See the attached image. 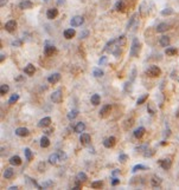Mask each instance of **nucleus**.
I'll use <instances>...</instances> for the list:
<instances>
[{
	"label": "nucleus",
	"instance_id": "nucleus-1",
	"mask_svg": "<svg viewBox=\"0 0 179 190\" xmlns=\"http://www.w3.org/2000/svg\"><path fill=\"white\" fill-rule=\"evenodd\" d=\"M140 51H141V44L139 43L138 38H134L133 39V43H132V47H131L129 54H131V57H138L139 53H140Z\"/></svg>",
	"mask_w": 179,
	"mask_h": 190
},
{
	"label": "nucleus",
	"instance_id": "nucleus-2",
	"mask_svg": "<svg viewBox=\"0 0 179 190\" xmlns=\"http://www.w3.org/2000/svg\"><path fill=\"white\" fill-rule=\"evenodd\" d=\"M160 73H161V70H160L158 66H156V65L148 66V69L146 70V76H148V77L156 78V77H159Z\"/></svg>",
	"mask_w": 179,
	"mask_h": 190
},
{
	"label": "nucleus",
	"instance_id": "nucleus-3",
	"mask_svg": "<svg viewBox=\"0 0 179 190\" xmlns=\"http://www.w3.org/2000/svg\"><path fill=\"white\" fill-rule=\"evenodd\" d=\"M84 23V18L82 15H75L71 20H70V25L72 27H78V26H82Z\"/></svg>",
	"mask_w": 179,
	"mask_h": 190
},
{
	"label": "nucleus",
	"instance_id": "nucleus-4",
	"mask_svg": "<svg viewBox=\"0 0 179 190\" xmlns=\"http://www.w3.org/2000/svg\"><path fill=\"white\" fill-rule=\"evenodd\" d=\"M63 99V94H62V91L61 90H56L52 94H51V101L53 103H61Z\"/></svg>",
	"mask_w": 179,
	"mask_h": 190
},
{
	"label": "nucleus",
	"instance_id": "nucleus-5",
	"mask_svg": "<svg viewBox=\"0 0 179 190\" xmlns=\"http://www.w3.org/2000/svg\"><path fill=\"white\" fill-rule=\"evenodd\" d=\"M17 28V23L16 20H9L6 24H5V30L7 31L9 33H13Z\"/></svg>",
	"mask_w": 179,
	"mask_h": 190
},
{
	"label": "nucleus",
	"instance_id": "nucleus-6",
	"mask_svg": "<svg viewBox=\"0 0 179 190\" xmlns=\"http://www.w3.org/2000/svg\"><path fill=\"white\" fill-rule=\"evenodd\" d=\"M158 164L164 169V170H168L172 165V161L170 158H165V160H159L158 161Z\"/></svg>",
	"mask_w": 179,
	"mask_h": 190
},
{
	"label": "nucleus",
	"instance_id": "nucleus-7",
	"mask_svg": "<svg viewBox=\"0 0 179 190\" xmlns=\"http://www.w3.org/2000/svg\"><path fill=\"white\" fill-rule=\"evenodd\" d=\"M116 144V138L114 137V136H110V137H108V138H106L104 141H103V146L104 148H113L114 145Z\"/></svg>",
	"mask_w": 179,
	"mask_h": 190
},
{
	"label": "nucleus",
	"instance_id": "nucleus-8",
	"mask_svg": "<svg viewBox=\"0 0 179 190\" xmlns=\"http://www.w3.org/2000/svg\"><path fill=\"white\" fill-rule=\"evenodd\" d=\"M56 52V47L53 46V45H50V44H45V47H44V54L46 56V57H50V56H52L53 53Z\"/></svg>",
	"mask_w": 179,
	"mask_h": 190
},
{
	"label": "nucleus",
	"instance_id": "nucleus-9",
	"mask_svg": "<svg viewBox=\"0 0 179 190\" xmlns=\"http://www.w3.org/2000/svg\"><path fill=\"white\" fill-rule=\"evenodd\" d=\"M112 104H107V105H104L101 110H100V117H107L109 113H110V111H112Z\"/></svg>",
	"mask_w": 179,
	"mask_h": 190
},
{
	"label": "nucleus",
	"instance_id": "nucleus-10",
	"mask_svg": "<svg viewBox=\"0 0 179 190\" xmlns=\"http://www.w3.org/2000/svg\"><path fill=\"white\" fill-rule=\"evenodd\" d=\"M32 6H33V4L31 3V0H23L19 4L20 10H28V8H32Z\"/></svg>",
	"mask_w": 179,
	"mask_h": 190
},
{
	"label": "nucleus",
	"instance_id": "nucleus-11",
	"mask_svg": "<svg viewBox=\"0 0 179 190\" xmlns=\"http://www.w3.org/2000/svg\"><path fill=\"white\" fill-rule=\"evenodd\" d=\"M57 15H58V10H57V8H55V7L49 8V10H48V12H46V17H48V19H50V20L55 19Z\"/></svg>",
	"mask_w": 179,
	"mask_h": 190
},
{
	"label": "nucleus",
	"instance_id": "nucleus-12",
	"mask_svg": "<svg viewBox=\"0 0 179 190\" xmlns=\"http://www.w3.org/2000/svg\"><path fill=\"white\" fill-rule=\"evenodd\" d=\"M24 72H25L27 76H32V75H35V72H36V68H35V65H32V64H27V65L24 68Z\"/></svg>",
	"mask_w": 179,
	"mask_h": 190
},
{
	"label": "nucleus",
	"instance_id": "nucleus-13",
	"mask_svg": "<svg viewBox=\"0 0 179 190\" xmlns=\"http://www.w3.org/2000/svg\"><path fill=\"white\" fill-rule=\"evenodd\" d=\"M59 80H61V75H59V73H52V75L49 76V78H48V82H49L50 84H56V83H58Z\"/></svg>",
	"mask_w": 179,
	"mask_h": 190
},
{
	"label": "nucleus",
	"instance_id": "nucleus-14",
	"mask_svg": "<svg viewBox=\"0 0 179 190\" xmlns=\"http://www.w3.org/2000/svg\"><path fill=\"white\" fill-rule=\"evenodd\" d=\"M80 141H81V143L83 145H88L89 143L92 142V137H90V135H88V134H82L81 137H80Z\"/></svg>",
	"mask_w": 179,
	"mask_h": 190
},
{
	"label": "nucleus",
	"instance_id": "nucleus-15",
	"mask_svg": "<svg viewBox=\"0 0 179 190\" xmlns=\"http://www.w3.org/2000/svg\"><path fill=\"white\" fill-rule=\"evenodd\" d=\"M161 178L159 177V176H157V175H154L152 178H151V185L153 186V188H158V186H160V184H161Z\"/></svg>",
	"mask_w": 179,
	"mask_h": 190
},
{
	"label": "nucleus",
	"instance_id": "nucleus-16",
	"mask_svg": "<svg viewBox=\"0 0 179 190\" xmlns=\"http://www.w3.org/2000/svg\"><path fill=\"white\" fill-rule=\"evenodd\" d=\"M50 124H51V118L50 117H44L43 119L39 120L38 126L39 128H46V126H49Z\"/></svg>",
	"mask_w": 179,
	"mask_h": 190
},
{
	"label": "nucleus",
	"instance_id": "nucleus-17",
	"mask_svg": "<svg viewBox=\"0 0 179 190\" xmlns=\"http://www.w3.org/2000/svg\"><path fill=\"white\" fill-rule=\"evenodd\" d=\"M168 28H170V25H168V24H166V23H160V24L157 26V32L164 33V32H166Z\"/></svg>",
	"mask_w": 179,
	"mask_h": 190
},
{
	"label": "nucleus",
	"instance_id": "nucleus-18",
	"mask_svg": "<svg viewBox=\"0 0 179 190\" xmlns=\"http://www.w3.org/2000/svg\"><path fill=\"white\" fill-rule=\"evenodd\" d=\"M63 36H64L65 39H71V38H74V37H75V30H74V28H68V30H65L64 32H63Z\"/></svg>",
	"mask_w": 179,
	"mask_h": 190
},
{
	"label": "nucleus",
	"instance_id": "nucleus-19",
	"mask_svg": "<svg viewBox=\"0 0 179 190\" xmlns=\"http://www.w3.org/2000/svg\"><path fill=\"white\" fill-rule=\"evenodd\" d=\"M28 129H26V128H18L17 130H16V135L17 136H19V137H25V136H27L28 135Z\"/></svg>",
	"mask_w": 179,
	"mask_h": 190
},
{
	"label": "nucleus",
	"instance_id": "nucleus-20",
	"mask_svg": "<svg viewBox=\"0 0 179 190\" xmlns=\"http://www.w3.org/2000/svg\"><path fill=\"white\" fill-rule=\"evenodd\" d=\"M145 132H146V129L143 128V126H140V128H138V129L134 131V137H135V138H141V137H143Z\"/></svg>",
	"mask_w": 179,
	"mask_h": 190
},
{
	"label": "nucleus",
	"instance_id": "nucleus-21",
	"mask_svg": "<svg viewBox=\"0 0 179 190\" xmlns=\"http://www.w3.org/2000/svg\"><path fill=\"white\" fill-rule=\"evenodd\" d=\"M10 163L12 165H20L21 164V158L18 156V155H14L10 158Z\"/></svg>",
	"mask_w": 179,
	"mask_h": 190
},
{
	"label": "nucleus",
	"instance_id": "nucleus-22",
	"mask_svg": "<svg viewBox=\"0 0 179 190\" xmlns=\"http://www.w3.org/2000/svg\"><path fill=\"white\" fill-rule=\"evenodd\" d=\"M159 44H160L163 47H167V46L170 45V37H167V36H163V37H160V39H159Z\"/></svg>",
	"mask_w": 179,
	"mask_h": 190
},
{
	"label": "nucleus",
	"instance_id": "nucleus-23",
	"mask_svg": "<svg viewBox=\"0 0 179 190\" xmlns=\"http://www.w3.org/2000/svg\"><path fill=\"white\" fill-rule=\"evenodd\" d=\"M115 10L119 11V12H124V11L126 10V5H125V3H124V0H119V1L116 3Z\"/></svg>",
	"mask_w": 179,
	"mask_h": 190
},
{
	"label": "nucleus",
	"instance_id": "nucleus-24",
	"mask_svg": "<svg viewBox=\"0 0 179 190\" xmlns=\"http://www.w3.org/2000/svg\"><path fill=\"white\" fill-rule=\"evenodd\" d=\"M84 129H85V124H84L83 122H80V123H77V124H76V126H75L74 131H75V132H77V134H81V132H83V131H84Z\"/></svg>",
	"mask_w": 179,
	"mask_h": 190
},
{
	"label": "nucleus",
	"instance_id": "nucleus-25",
	"mask_svg": "<svg viewBox=\"0 0 179 190\" xmlns=\"http://www.w3.org/2000/svg\"><path fill=\"white\" fill-rule=\"evenodd\" d=\"M90 102H92V104L93 105H99L100 103H101V97H100V94H97V93H95V94H93L92 96V98H90Z\"/></svg>",
	"mask_w": 179,
	"mask_h": 190
},
{
	"label": "nucleus",
	"instance_id": "nucleus-26",
	"mask_svg": "<svg viewBox=\"0 0 179 190\" xmlns=\"http://www.w3.org/2000/svg\"><path fill=\"white\" fill-rule=\"evenodd\" d=\"M58 161H59V156H58V153H52V155H50V157H49V163H50V164L55 165Z\"/></svg>",
	"mask_w": 179,
	"mask_h": 190
},
{
	"label": "nucleus",
	"instance_id": "nucleus-27",
	"mask_svg": "<svg viewBox=\"0 0 179 190\" xmlns=\"http://www.w3.org/2000/svg\"><path fill=\"white\" fill-rule=\"evenodd\" d=\"M13 176H14V170H13L12 168H7V169L4 171V177H5L6 179L12 178Z\"/></svg>",
	"mask_w": 179,
	"mask_h": 190
},
{
	"label": "nucleus",
	"instance_id": "nucleus-28",
	"mask_svg": "<svg viewBox=\"0 0 179 190\" xmlns=\"http://www.w3.org/2000/svg\"><path fill=\"white\" fill-rule=\"evenodd\" d=\"M115 43H116V45L117 46H120V47H122L125 44H126V36L125 34H122V36H120L116 40H115Z\"/></svg>",
	"mask_w": 179,
	"mask_h": 190
},
{
	"label": "nucleus",
	"instance_id": "nucleus-29",
	"mask_svg": "<svg viewBox=\"0 0 179 190\" xmlns=\"http://www.w3.org/2000/svg\"><path fill=\"white\" fill-rule=\"evenodd\" d=\"M49 145H50V139H49V137L43 136V137L40 138V146H42V148H48Z\"/></svg>",
	"mask_w": 179,
	"mask_h": 190
},
{
	"label": "nucleus",
	"instance_id": "nucleus-30",
	"mask_svg": "<svg viewBox=\"0 0 179 190\" xmlns=\"http://www.w3.org/2000/svg\"><path fill=\"white\" fill-rule=\"evenodd\" d=\"M165 53H166L167 56L172 57V56H175V54L178 53V50H177L175 47H167V49L165 50Z\"/></svg>",
	"mask_w": 179,
	"mask_h": 190
},
{
	"label": "nucleus",
	"instance_id": "nucleus-31",
	"mask_svg": "<svg viewBox=\"0 0 179 190\" xmlns=\"http://www.w3.org/2000/svg\"><path fill=\"white\" fill-rule=\"evenodd\" d=\"M24 152H25V157H26V160H27L28 162H30V161H32V158H33V153H32L31 149L26 148V149L24 150Z\"/></svg>",
	"mask_w": 179,
	"mask_h": 190
},
{
	"label": "nucleus",
	"instance_id": "nucleus-32",
	"mask_svg": "<svg viewBox=\"0 0 179 190\" xmlns=\"http://www.w3.org/2000/svg\"><path fill=\"white\" fill-rule=\"evenodd\" d=\"M147 169H148V168H147L146 165H143V164H136V165L133 167L132 172L134 174V172H136V171H139V170H147Z\"/></svg>",
	"mask_w": 179,
	"mask_h": 190
},
{
	"label": "nucleus",
	"instance_id": "nucleus-33",
	"mask_svg": "<svg viewBox=\"0 0 179 190\" xmlns=\"http://www.w3.org/2000/svg\"><path fill=\"white\" fill-rule=\"evenodd\" d=\"M77 116H78V110H71V111L68 113V118H69L70 120H74Z\"/></svg>",
	"mask_w": 179,
	"mask_h": 190
},
{
	"label": "nucleus",
	"instance_id": "nucleus-34",
	"mask_svg": "<svg viewBox=\"0 0 179 190\" xmlns=\"http://www.w3.org/2000/svg\"><path fill=\"white\" fill-rule=\"evenodd\" d=\"M9 90H10L9 85H6V84H3L1 86H0V94H1V96H4V94H6V93L9 92Z\"/></svg>",
	"mask_w": 179,
	"mask_h": 190
},
{
	"label": "nucleus",
	"instance_id": "nucleus-35",
	"mask_svg": "<svg viewBox=\"0 0 179 190\" xmlns=\"http://www.w3.org/2000/svg\"><path fill=\"white\" fill-rule=\"evenodd\" d=\"M148 98V94L147 93H145V94H142L141 97H139V99L136 101V105H141V104H143L145 102H146V99Z\"/></svg>",
	"mask_w": 179,
	"mask_h": 190
},
{
	"label": "nucleus",
	"instance_id": "nucleus-36",
	"mask_svg": "<svg viewBox=\"0 0 179 190\" xmlns=\"http://www.w3.org/2000/svg\"><path fill=\"white\" fill-rule=\"evenodd\" d=\"M93 75H94V77H96V78H101L102 76H103V71L101 70V69H94L93 70Z\"/></svg>",
	"mask_w": 179,
	"mask_h": 190
},
{
	"label": "nucleus",
	"instance_id": "nucleus-37",
	"mask_svg": "<svg viewBox=\"0 0 179 190\" xmlns=\"http://www.w3.org/2000/svg\"><path fill=\"white\" fill-rule=\"evenodd\" d=\"M18 99H19V94H18V93H13L12 96L10 97V99H9V103H10V104H14Z\"/></svg>",
	"mask_w": 179,
	"mask_h": 190
},
{
	"label": "nucleus",
	"instance_id": "nucleus-38",
	"mask_svg": "<svg viewBox=\"0 0 179 190\" xmlns=\"http://www.w3.org/2000/svg\"><path fill=\"white\" fill-rule=\"evenodd\" d=\"M127 161H128V156L126 153H120V155H119V162H120V163H125Z\"/></svg>",
	"mask_w": 179,
	"mask_h": 190
},
{
	"label": "nucleus",
	"instance_id": "nucleus-39",
	"mask_svg": "<svg viewBox=\"0 0 179 190\" xmlns=\"http://www.w3.org/2000/svg\"><path fill=\"white\" fill-rule=\"evenodd\" d=\"M87 178H88V176H87V174H84V172H80V174L77 175V179H78L80 182H85Z\"/></svg>",
	"mask_w": 179,
	"mask_h": 190
},
{
	"label": "nucleus",
	"instance_id": "nucleus-40",
	"mask_svg": "<svg viewBox=\"0 0 179 190\" xmlns=\"http://www.w3.org/2000/svg\"><path fill=\"white\" fill-rule=\"evenodd\" d=\"M102 185H103V182H102V181H95V182L92 183V186H93L94 189H100Z\"/></svg>",
	"mask_w": 179,
	"mask_h": 190
},
{
	"label": "nucleus",
	"instance_id": "nucleus-41",
	"mask_svg": "<svg viewBox=\"0 0 179 190\" xmlns=\"http://www.w3.org/2000/svg\"><path fill=\"white\" fill-rule=\"evenodd\" d=\"M147 110H148V112H150V115H152V116H154V115H156V110H154V106H153V104H152V103L148 104Z\"/></svg>",
	"mask_w": 179,
	"mask_h": 190
},
{
	"label": "nucleus",
	"instance_id": "nucleus-42",
	"mask_svg": "<svg viewBox=\"0 0 179 190\" xmlns=\"http://www.w3.org/2000/svg\"><path fill=\"white\" fill-rule=\"evenodd\" d=\"M173 13V10L172 8H165V10H163L161 11V15H170V14H172Z\"/></svg>",
	"mask_w": 179,
	"mask_h": 190
},
{
	"label": "nucleus",
	"instance_id": "nucleus-43",
	"mask_svg": "<svg viewBox=\"0 0 179 190\" xmlns=\"http://www.w3.org/2000/svg\"><path fill=\"white\" fill-rule=\"evenodd\" d=\"M42 185H43V189H48V188H51V186L53 185V182H52V181H46V182H44Z\"/></svg>",
	"mask_w": 179,
	"mask_h": 190
},
{
	"label": "nucleus",
	"instance_id": "nucleus-44",
	"mask_svg": "<svg viewBox=\"0 0 179 190\" xmlns=\"http://www.w3.org/2000/svg\"><path fill=\"white\" fill-rule=\"evenodd\" d=\"M107 63H108V57H106V56L101 57V59L99 60V64H100V65H102V64H107Z\"/></svg>",
	"mask_w": 179,
	"mask_h": 190
},
{
	"label": "nucleus",
	"instance_id": "nucleus-45",
	"mask_svg": "<svg viewBox=\"0 0 179 190\" xmlns=\"http://www.w3.org/2000/svg\"><path fill=\"white\" fill-rule=\"evenodd\" d=\"M57 153H58V156H59V160H62V161H64V160H65V158H67V155H65L64 152H62V151H58Z\"/></svg>",
	"mask_w": 179,
	"mask_h": 190
},
{
	"label": "nucleus",
	"instance_id": "nucleus-46",
	"mask_svg": "<svg viewBox=\"0 0 179 190\" xmlns=\"http://www.w3.org/2000/svg\"><path fill=\"white\" fill-rule=\"evenodd\" d=\"M88 34H89L88 31H82L81 34H80V38H81V39H84V38H87V37H88Z\"/></svg>",
	"mask_w": 179,
	"mask_h": 190
},
{
	"label": "nucleus",
	"instance_id": "nucleus-47",
	"mask_svg": "<svg viewBox=\"0 0 179 190\" xmlns=\"http://www.w3.org/2000/svg\"><path fill=\"white\" fill-rule=\"evenodd\" d=\"M146 151H147V152H145V156H146V157H150V156H153V155H154V152H156L154 150H148V149H147Z\"/></svg>",
	"mask_w": 179,
	"mask_h": 190
},
{
	"label": "nucleus",
	"instance_id": "nucleus-48",
	"mask_svg": "<svg viewBox=\"0 0 179 190\" xmlns=\"http://www.w3.org/2000/svg\"><path fill=\"white\" fill-rule=\"evenodd\" d=\"M110 183H112V185L114 186V185H117L119 183H120V181H119V178H116V177H113V178H112V182H110Z\"/></svg>",
	"mask_w": 179,
	"mask_h": 190
},
{
	"label": "nucleus",
	"instance_id": "nucleus-49",
	"mask_svg": "<svg viewBox=\"0 0 179 190\" xmlns=\"http://www.w3.org/2000/svg\"><path fill=\"white\" fill-rule=\"evenodd\" d=\"M12 45L16 46V47H17V46H20V45H21V40H14V42L12 43Z\"/></svg>",
	"mask_w": 179,
	"mask_h": 190
},
{
	"label": "nucleus",
	"instance_id": "nucleus-50",
	"mask_svg": "<svg viewBox=\"0 0 179 190\" xmlns=\"http://www.w3.org/2000/svg\"><path fill=\"white\" fill-rule=\"evenodd\" d=\"M43 165H44V163H40V164H39V168H40V172H43V171H44V168H43Z\"/></svg>",
	"mask_w": 179,
	"mask_h": 190
},
{
	"label": "nucleus",
	"instance_id": "nucleus-51",
	"mask_svg": "<svg viewBox=\"0 0 179 190\" xmlns=\"http://www.w3.org/2000/svg\"><path fill=\"white\" fill-rule=\"evenodd\" d=\"M6 1H7V0H1V1H0V5H1V6H4V5L6 4Z\"/></svg>",
	"mask_w": 179,
	"mask_h": 190
},
{
	"label": "nucleus",
	"instance_id": "nucleus-52",
	"mask_svg": "<svg viewBox=\"0 0 179 190\" xmlns=\"http://www.w3.org/2000/svg\"><path fill=\"white\" fill-rule=\"evenodd\" d=\"M0 57H1V58H0V60H1V61L5 60V54H4V53H1V56H0Z\"/></svg>",
	"mask_w": 179,
	"mask_h": 190
},
{
	"label": "nucleus",
	"instance_id": "nucleus-53",
	"mask_svg": "<svg viewBox=\"0 0 179 190\" xmlns=\"http://www.w3.org/2000/svg\"><path fill=\"white\" fill-rule=\"evenodd\" d=\"M135 73H136V70L134 69V70H133V75H135ZM134 78H135V76H133V77H132V80H134Z\"/></svg>",
	"mask_w": 179,
	"mask_h": 190
},
{
	"label": "nucleus",
	"instance_id": "nucleus-54",
	"mask_svg": "<svg viewBox=\"0 0 179 190\" xmlns=\"http://www.w3.org/2000/svg\"><path fill=\"white\" fill-rule=\"evenodd\" d=\"M9 189H11V190H16V189H18V186H16V185H13V186H10Z\"/></svg>",
	"mask_w": 179,
	"mask_h": 190
},
{
	"label": "nucleus",
	"instance_id": "nucleus-55",
	"mask_svg": "<svg viewBox=\"0 0 179 190\" xmlns=\"http://www.w3.org/2000/svg\"><path fill=\"white\" fill-rule=\"evenodd\" d=\"M117 174H119V170H115V171L113 172V175H117Z\"/></svg>",
	"mask_w": 179,
	"mask_h": 190
},
{
	"label": "nucleus",
	"instance_id": "nucleus-56",
	"mask_svg": "<svg viewBox=\"0 0 179 190\" xmlns=\"http://www.w3.org/2000/svg\"><path fill=\"white\" fill-rule=\"evenodd\" d=\"M175 116H177V117H178V118H179V110H178V111H177V115H175Z\"/></svg>",
	"mask_w": 179,
	"mask_h": 190
},
{
	"label": "nucleus",
	"instance_id": "nucleus-57",
	"mask_svg": "<svg viewBox=\"0 0 179 190\" xmlns=\"http://www.w3.org/2000/svg\"><path fill=\"white\" fill-rule=\"evenodd\" d=\"M178 80H179V79H178Z\"/></svg>",
	"mask_w": 179,
	"mask_h": 190
}]
</instances>
